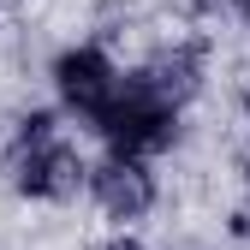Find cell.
<instances>
[{
  "instance_id": "cell-1",
  "label": "cell",
  "mask_w": 250,
  "mask_h": 250,
  "mask_svg": "<svg viewBox=\"0 0 250 250\" xmlns=\"http://www.w3.org/2000/svg\"><path fill=\"white\" fill-rule=\"evenodd\" d=\"M0 161H6V185L24 203H48V208L54 203H72L83 191V179H89V161L66 137L60 113H48V107L18 113L6 149H0Z\"/></svg>"
},
{
  "instance_id": "cell-4",
  "label": "cell",
  "mask_w": 250,
  "mask_h": 250,
  "mask_svg": "<svg viewBox=\"0 0 250 250\" xmlns=\"http://www.w3.org/2000/svg\"><path fill=\"white\" fill-rule=\"evenodd\" d=\"M83 197L96 203L107 221L131 227L143 214L161 203V185H155V167L143 155H119V149H102L96 161H89V179H83Z\"/></svg>"
},
{
  "instance_id": "cell-2",
  "label": "cell",
  "mask_w": 250,
  "mask_h": 250,
  "mask_svg": "<svg viewBox=\"0 0 250 250\" xmlns=\"http://www.w3.org/2000/svg\"><path fill=\"white\" fill-rule=\"evenodd\" d=\"M89 131L102 137V149H119V155H143V161H155V155H167L185 131V107L167 102L161 89H155L137 66L119 78L113 102L89 119Z\"/></svg>"
},
{
  "instance_id": "cell-6",
  "label": "cell",
  "mask_w": 250,
  "mask_h": 250,
  "mask_svg": "<svg viewBox=\"0 0 250 250\" xmlns=\"http://www.w3.org/2000/svg\"><path fill=\"white\" fill-rule=\"evenodd\" d=\"M197 12H238V18H250V0H191Z\"/></svg>"
},
{
  "instance_id": "cell-7",
  "label": "cell",
  "mask_w": 250,
  "mask_h": 250,
  "mask_svg": "<svg viewBox=\"0 0 250 250\" xmlns=\"http://www.w3.org/2000/svg\"><path fill=\"white\" fill-rule=\"evenodd\" d=\"M102 250H149V244H143V238H137V232H125V227H119V232H113V238H107V244H102Z\"/></svg>"
},
{
  "instance_id": "cell-8",
  "label": "cell",
  "mask_w": 250,
  "mask_h": 250,
  "mask_svg": "<svg viewBox=\"0 0 250 250\" xmlns=\"http://www.w3.org/2000/svg\"><path fill=\"white\" fill-rule=\"evenodd\" d=\"M238 179H244V197H250V143H244V155H238Z\"/></svg>"
},
{
  "instance_id": "cell-3",
  "label": "cell",
  "mask_w": 250,
  "mask_h": 250,
  "mask_svg": "<svg viewBox=\"0 0 250 250\" xmlns=\"http://www.w3.org/2000/svg\"><path fill=\"white\" fill-rule=\"evenodd\" d=\"M125 66L102 48V42H66L54 60H48V83H54V102L60 113H72L78 125H89L119 89Z\"/></svg>"
},
{
  "instance_id": "cell-5",
  "label": "cell",
  "mask_w": 250,
  "mask_h": 250,
  "mask_svg": "<svg viewBox=\"0 0 250 250\" xmlns=\"http://www.w3.org/2000/svg\"><path fill=\"white\" fill-rule=\"evenodd\" d=\"M155 89H161L167 102H179V107H191L197 96H203V78H208V60H203V48L197 42H167V48H155L143 66H137Z\"/></svg>"
}]
</instances>
